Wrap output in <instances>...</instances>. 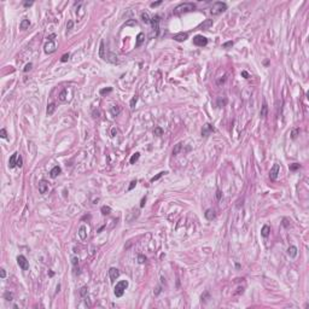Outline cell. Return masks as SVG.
Returning <instances> with one entry per match:
<instances>
[{
  "label": "cell",
  "instance_id": "cell-32",
  "mask_svg": "<svg viewBox=\"0 0 309 309\" xmlns=\"http://www.w3.org/2000/svg\"><path fill=\"white\" fill-rule=\"evenodd\" d=\"M298 134H299V129H298V128H296V129H293V131L291 132V138H292V139H296Z\"/></svg>",
  "mask_w": 309,
  "mask_h": 309
},
{
  "label": "cell",
  "instance_id": "cell-47",
  "mask_svg": "<svg viewBox=\"0 0 309 309\" xmlns=\"http://www.w3.org/2000/svg\"><path fill=\"white\" fill-rule=\"evenodd\" d=\"M86 292H87V287H86V286H85V287H82L81 290H80V293H81L82 296L86 295Z\"/></svg>",
  "mask_w": 309,
  "mask_h": 309
},
{
  "label": "cell",
  "instance_id": "cell-34",
  "mask_svg": "<svg viewBox=\"0 0 309 309\" xmlns=\"http://www.w3.org/2000/svg\"><path fill=\"white\" fill-rule=\"evenodd\" d=\"M226 104H227V99H223V100H222V99L220 98V99L217 100V106H219V108H222V106L226 105Z\"/></svg>",
  "mask_w": 309,
  "mask_h": 309
},
{
  "label": "cell",
  "instance_id": "cell-4",
  "mask_svg": "<svg viewBox=\"0 0 309 309\" xmlns=\"http://www.w3.org/2000/svg\"><path fill=\"white\" fill-rule=\"evenodd\" d=\"M193 44H194L196 46L203 47V46H206L208 39H206L205 36H203V35H196V36L193 38Z\"/></svg>",
  "mask_w": 309,
  "mask_h": 309
},
{
  "label": "cell",
  "instance_id": "cell-24",
  "mask_svg": "<svg viewBox=\"0 0 309 309\" xmlns=\"http://www.w3.org/2000/svg\"><path fill=\"white\" fill-rule=\"evenodd\" d=\"M181 149H182V144H181V143L176 144V145H175V147L173 149V155H174V156H176L179 152L181 151Z\"/></svg>",
  "mask_w": 309,
  "mask_h": 309
},
{
  "label": "cell",
  "instance_id": "cell-13",
  "mask_svg": "<svg viewBox=\"0 0 309 309\" xmlns=\"http://www.w3.org/2000/svg\"><path fill=\"white\" fill-rule=\"evenodd\" d=\"M17 161H18V153L15 152L14 155L10 157V161H9V167L10 168H15L17 165Z\"/></svg>",
  "mask_w": 309,
  "mask_h": 309
},
{
  "label": "cell",
  "instance_id": "cell-19",
  "mask_svg": "<svg viewBox=\"0 0 309 309\" xmlns=\"http://www.w3.org/2000/svg\"><path fill=\"white\" fill-rule=\"evenodd\" d=\"M269 233H270V227L267 226V225H264L261 229V235L262 237H264V238H267L268 235H269Z\"/></svg>",
  "mask_w": 309,
  "mask_h": 309
},
{
  "label": "cell",
  "instance_id": "cell-22",
  "mask_svg": "<svg viewBox=\"0 0 309 309\" xmlns=\"http://www.w3.org/2000/svg\"><path fill=\"white\" fill-rule=\"evenodd\" d=\"M29 26H30V22H29V20L24 18V20H22L21 24H20V29H22V30H26L27 28H29Z\"/></svg>",
  "mask_w": 309,
  "mask_h": 309
},
{
  "label": "cell",
  "instance_id": "cell-42",
  "mask_svg": "<svg viewBox=\"0 0 309 309\" xmlns=\"http://www.w3.org/2000/svg\"><path fill=\"white\" fill-rule=\"evenodd\" d=\"M0 137L3 138V139H6V138H7L6 131H5V129H4V128H3V129H1V131H0Z\"/></svg>",
  "mask_w": 309,
  "mask_h": 309
},
{
  "label": "cell",
  "instance_id": "cell-18",
  "mask_svg": "<svg viewBox=\"0 0 309 309\" xmlns=\"http://www.w3.org/2000/svg\"><path fill=\"white\" fill-rule=\"evenodd\" d=\"M144 40H145V36H144V34H143V33H139V34H138V36H137V42H135V47H140V46H141V44L144 42Z\"/></svg>",
  "mask_w": 309,
  "mask_h": 309
},
{
  "label": "cell",
  "instance_id": "cell-27",
  "mask_svg": "<svg viewBox=\"0 0 309 309\" xmlns=\"http://www.w3.org/2000/svg\"><path fill=\"white\" fill-rule=\"evenodd\" d=\"M100 210H102V214H103V215H109V214L111 213V208L110 206H108V205H103Z\"/></svg>",
  "mask_w": 309,
  "mask_h": 309
},
{
  "label": "cell",
  "instance_id": "cell-14",
  "mask_svg": "<svg viewBox=\"0 0 309 309\" xmlns=\"http://www.w3.org/2000/svg\"><path fill=\"white\" fill-rule=\"evenodd\" d=\"M61 173H62L61 167H59V165H56V167H53V168L51 169V172H50V176H51L52 179H55V178H57Z\"/></svg>",
  "mask_w": 309,
  "mask_h": 309
},
{
  "label": "cell",
  "instance_id": "cell-54",
  "mask_svg": "<svg viewBox=\"0 0 309 309\" xmlns=\"http://www.w3.org/2000/svg\"><path fill=\"white\" fill-rule=\"evenodd\" d=\"M216 198L221 199V191H220V190H217V191H216Z\"/></svg>",
  "mask_w": 309,
  "mask_h": 309
},
{
  "label": "cell",
  "instance_id": "cell-1",
  "mask_svg": "<svg viewBox=\"0 0 309 309\" xmlns=\"http://www.w3.org/2000/svg\"><path fill=\"white\" fill-rule=\"evenodd\" d=\"M196 9V5L193 3H182L174 9V14L175 15H181V14H186L188 11H192Z\"/></svg>",
  "mask_w": 309,
  "mask_h": 309
},
{
  "label": "cell",
  "instance_id": "cell-26",
  "mask_svg": "<svg viewBox=\"0 0 309 309\" xmlns=\"http://www.w3.org/2000/svg\"><path fill=\"white\" fill-rule=\"evenodd\" d=\"M141 20H143V22H145V23H150V22H151V18H150V16H149L147 12H143V14H141Z\"/></svg>",
  "mask_w": 309,
  "mask_h": 309
},
{
  "label": "cell",
  "instance_id": "cell-55",
  "mask_svg": "<svg viewBox=\"0 0 309 309\" xmlns=\"http://www.w3.org/2000/svg\"><path fill=\"white\" fill-rule=\"evenodd\" d=\"M241 76H244L245 79H249V74H247L246 71H241Z\"/></svg>",
  "mask_w": 309,
  "mask_h": 309
},
{
  "label": "cell",
  "instance_id": "cell-43",
  "mask_svg": "<svg viewBox=\"0 0 309 309\" xmlns=\"http://www.w3.org/2000/svg\"><path fill=\"white\" fill-rule=\"evenodd\" d=\"M135 186H137V181L134 180V181H132V182H131V185H129V187H128V191H132Z\"/></svg>",
  "mask_w": 309,
  "mask_h": 309
},
{
  "label": "cell",
  "instance_id": "cell-41",
  "mask_svg": "<svg viewBox=\"0 0 309 309\" xmlns=\"http://www.w3.org/2000/svg\"><path fill=\"white\" fill-rule=\"evenodd\" d=\"M32 67H33V64H32V63H28L27 65L24 67V69H23V71H24V73H27V71H29V70L32 69Z\"/></svg>",
  "mask_w": 309,
  "mask_h": 309
},
{
  "label": "cell",
  "instance_id": "cell-51",
  "mask_svg": "<svg viewBox=\"0 0 309 309\" xmlns=\"http://www.w3.org/2000/svg\"><path fill=\"white\" fill-rule=\"evenodd\" d=\"M22 163H23L22 158H21V157H18V161H17V167H20V168H21V167H22Z\"/></svg>",
  "mask_w": 309,
  "mask_h": 309
},
{
  "label": "cell",
  "instance_id": "cell-52",
  "mask_svg": "<svg viewBox=\"0 0 309 309\" xmlns=\"http://www.w3.org/2000/svg\"><path fill=\"white\" fill-rule=\"evenodd\" d=\"M77 263H79V258H77V257H73V264L76 266Z\"/></svg>",
  "mask_w": 309,
  "mask_h": 309
},
{
  "label": "cell",
  "instance_id": "cell-31",
  "mask_svg": "<svg viewBox=\"0 0 309 309\" xmlns=\"http://www.w3.org/2000/svg\"><path fill=\"white\" fill-rule=\"evenodd\" d=\"M137 102H138V96H134L133 98H132V100H131V109H134V106H135Z\"/></svg>",
  "mask_w": 309,
  "mask_h": 309
},
{
  "label": "cell",
  "instance_id": "cell-20",
  "mask_svg": "<svg viewBox=\"0 0 309 309\" xmlns=\"http://www.w3.org/2000/svg\"><path fill=\"white\" fill-rule=\"evenodd\" d=\"M99 56L100 58L106 61V56H105V46H104V41L100 42V47H99Z\"/></svg>",
  "mask_w": 309,
  "mask_h": 309
},
{
  "label": "cell",
  "instance_id": "cell-15",
  "mask_svg": "<svg viewBox=\"0 0 309 309\" xmlns=\"http://www.w3.org/2000/svg\"><path fill=\"white\" fill-rule=\"evenodd\" d=\"M77 233H79V237H80L82 240H85V239L87 238V227L85 226V225H82V226L79 228V232H77Z\"/></svg>",
  "mask_w": 309,
  "mask_h": 309
},
{
  "label": "cell",
  "instance_id": "cell-29",
  "mask_svg": "<svg viewBox=\"0 0 309 309\" xmlns=\"http://www.w3.org/2000/svg\"><path fill=\"white\" fill-rule=\"evenodd\" d=\"M267 111H268L267 104L263 103V105H262V109H261V116H262V117H266V116H267Z\"/></svg>",
  "mask_w": 309,
  "mask_h": 309
},
{
  "label": "cell",
  "instance_id": "cell-48",
  "mask_svg": "<svg viewBox=\"0 0 309 309\" xmlns=\"http://www.w3.org/2000/svg\"><path fill=\"white\" fill-rule=\"evenodd\" d=\"M33 4H34L33 1H26V3H24V7H30Z\"/></svg>",
  "mask_w": 309,
  "mask_h": 309
},
{
  "label": "cell",
  "instance_id": "cell-8",
  "mask_svg": "<svg viewBox=\"0 0 309 309\" xmlns=\"http://www.w3.org/2000/svg\"><path fill=\"white\" fill-rule=\"evenodd\" d=\"M159 22H161V17L158 16V15H156V16H153L151 18V23L152 24V28H153V30H155V35L158 34V30H159Z\"/></svg>",
  "mask_w": 309,
  "mask_h": 309
},
{
  "label": "cell",
  "instance_id": "cell-12",
  "mask_svg": "<svg viewBox=\"0 0 309 309\" xmlns=\"http://www.w3.org/2000/svg\"><path fill=\"white\" fill-rule=\"evenodd\" d=\"M187 38H188V34H187V33H179V34H175L174 36H173V39L178 42L185 41Z\"/></svg>",
  "mask_w": 309,
  "mask_h": 309
},
{
  "label": "cell",
  "instance_id": "cell-5",
  "mask_svg": "<svg viewBox=\"0 0 309 309\" xmlns=\"http://www.w3.org/2000/svg\"><path fill=\"white\" fill-rule=\"evenodd\" d=\"M279 172H280V165L278 164V163H275V164H273V167L270 168V170H269V179L270 180H276L278 179V175H279Z\"/></svg>",
  "mask_w": 309,
  "mask_h": 309
},
{
  "label": "cell",
  "instance_id": "cell-28",
  "mask_svg": "<svg viewBox=\"0 0 309 309\" xmlns=\"http://www.w3.org/2000/svg\"><path fill=\"white\" fill-rule=\"evenodd\" d=\"M139 157H140V153H139V152H135V153H134V155L131 157V161H129V162H131V164H134L138 159H139Z\"/></svg>",
  "mask_w": 309,
  "mask_h": 309
},
{
  "label": "cell",
  "instance_id": "cell-49",
  "mask_svg": "<svg viewBox=\"0 0 309 309\" xmlns=\"http://www.w3.org/2000/svg\"><path fill=\"white\" fill-rule=\"evenodd\" d=\"M162 4V1L159 0V1H156V3H152L151 4V7H156V6H158V5H161Z\"/></svg>",
  "mask_w": 309,
  "mask_h": 309
},
{
  "label": "cell",
  "instance_id": "cell-38",
  "mask_svg": "<svg viewBox=\"0 0 309 309\" xmlns=\"http://www.w3.org/2000/svg\"><path fill=\"white\" fill-rule=\"evenodd\" d=\"M69 57H70V55L69 53H65V55H63L62 56V58H61V61H62L63 63H65V62H68V59H69Z\"/></svg>",
  "mask_w": 309,
  "mask_h": 309
},
{
  "label": "cell",
  "instance_id": "cell-36",
  "mask_svg": "<svg viewBox=\"0 0 309 309\" xmlns=\"http://www.w3.org/2000/svg\"><path fill=\"white\" fill-rule=\"evenodd\" d=\"M4 297H5V299L6 301H12V293L11 292H5V295H4Z\"/></svg>",
  "mask_w": 309,
  "mask_h": 309
},
{
  "label": "cell",
  "instance_id": "cell-53",
  "mask_svg": "<svg viewBox=\"0 0 309 309\" xmlns=\"http://www.w3.org/2000/svg\"><path fill=\"white\" fill-rule=\"evenodd\" d=\"M145 202H146V197H143V199H141V203H140V206H141V208L145 205Z\"/></svg>",
  "mask_w": 309,
  "mask_h": 309
},
{
  "label": "cell",
  "instance_id": "cell-3",
  "mask_svg": "<svg viewBox=\"0 0 309 309\" xmlns=\"http://www.w3.org/2000/svg\"><path fill=\"white\" fill-rule=\"evenodd\" d=\"M127 287H128V281H127V280H121V281H118L116 284V286H115V290H114L115 296H116V297H122Z\"/></svg>",
  "mask_w": 309,
  "mask_h": 309
},
{
  "label": "cell",
  "instance_id": "cell-11",
  "mask_svg": "<svg viewBox=\"0 0 309 309\" xmlns=\"http://www.w3.org/2000/svg\"><path fill=\"white\" fill-rule=\"evenodd\" d=\"M38 187H39V192L41 193V194H45L48 191V182L45 181V180H41V181H39Z\"/></svg>",
  "mask_w": 309,
  "mask_h": 309
},
{
  "label": "cell",
  "instance_id": "cell-2",
  "mask_svg": "<svg viewBox=\"0 0 309 309\" xmlns=\"http://www.w3.org/2000/svg\"><path fill=\"white\" fill-rule=\"evenodd\" d=\"M227 10V5L226 3H222V1H216L214 3L211 7H210V14L213 16H219L222 12H225Z\"/></svg>",
  "mask_w": 309,
  "mask_h": 309
},
{
  "label": "cell",
  "instance_id": "cell-35",
  "mask_svg": "<svg viewBox=\"0 0 309 309\" xmlns=\"http://www.w3.org/2000/svg\"><path fill=\"white\" fill-rule=\"evenodd\" d=\"M153 133H155V135H162V134H163V129L159 128V127H156L155 131H153Z\"/></svg>",
  "mask_w": 309,
  "mask_h": 309
},
{
  "label": "cell",
  "instance_id": "cell-7",
  "mask_svg": "<svg viewBox=\"0 0 309 309\" xmlns=\"http://www.w3.org/2000/svg\"><path fill=\"white\" fill-rule=\"evenodd\" d=\"M17 263H18L20 268H22L23 270H28V269H29V262L27 261V258H26L24 256L20 255V256L17 257Z\"/></svg>",
  "mask_w": 309,
  "mask_h": 309
},
{
  "label": "cell",
  "instance_id": "cell-33",
  "mask_svg": "<svg viewBox=\"0 0 309 309\" xmlns=\"http://www.w3.org/2000/svg\"><path fill=\"white\" fill-rule=\"evenodd\" d=\"M120 110H121V109H120L118 106H117V108H112V109H111V115H112V116H117L118 112H120Z\"/></svg>",
  "mask_w": 309,
  "mask_h": 309
},
{
  "label": "cell",
  "instance_id": "cell-17",
  "mask_svg": "<svg viewBox=\"0 0 309 309\" xmlns=\"http://www.w3.org/2000/svg\"><path fill=\"white\" fill-rule=\"evenodd\" d=\"M287 254L290 257H292V258H295L296 256H297V247L293 246V245H291V246L287 249Z\"/></svg>",
  "mask_w": 309,
  "mask_h": 309
},
{
  "label": "cell",
  "instance_id": "cell-6",
  "mask_svg": "<svg viewBox=\"0 0 309 309\" xmlns=\"http://www.w3.org/2000/svg\"><path fill=\"white\" fill-rule=\"evenodd\" d=\"M214 132H215V128H214L213 126L210 123H205L203 126V128H202V137H204V138L209 137Z\"/></svg>",
  "mask_w": 309,
  "mask_h": 309
},
{
  "label": "cell",
  "instance_id": "cell-16",
  "mask_svg": "<svg viewBox=\"0 0 309 309\" xmlns=\"http://www.w3.org/2000/svg\"><path fill=\"white\" fill-rule=\"evenodd\" d=\"M204 215H205L206 220H209V221H213L214 219L216 217V213H215V210H214V209H208Z\"/></svg>",
  "mask_w": 309,
  "mask_h": 309
},
{
  "label": "cell",
  "instance_id": "cell-9",
  "mask_svg": "<svg viewBox=\"0 0 309 309\" xmlns=\"http://www.w3.org/2000/svg\"><path fill=\"white\" fill-rule=\"evenodd\" d=\"M44 48H45V52L46 53H48V55H51V53H53L56 51V44L55 41H48L45 44V46H44Z\"/></svg>",
  "mask_w": 309,
  "mask_h": 309
},
{
  "label": "cell",
  "instance_id": "cell-21",
  "mask_svg": "<svg viewBox=\"0 0 309 309\" xmlns=\"http://www.w3.org/2000/svg\"><path fill=\"white\" fill-rule=\"evenodd\" d=\"M211 26H213V20H206L199 26V28L200 29H209Z\"/></svg>",
  "mask_w": 309,
  "mask_h": 309
},
{
  "label": "cell",
  "instance_id": "cell-23",
  "mask_svg": "<svg viewBox=\"0 0 309 309\" xmlns=\"http://www.w3.org/2000/svg\"><path fill=\"white\" fill-rule=\"evenodd\" d=\"M56 110V104L55 103H51L47 105V110H46V112H47V115H52L53 112H55Z\"/></svg>",
  "mask_w": 309,
  "mask_h": 309
},
{
  "label": "cell",
  "instance_id": "cell-25",
  "mask_svg": "<svg viewBox=\"0 0 309 309\" xmlns=\"http://www.w3.org/2000/svg\"><path fill=\"white\" fill-rule=\"evenodd\" d=\"M67 94H68V91H67V89L64 88V89H63V91H62V92L59 93V96H58V98H59V100H62V102H64V100H67Z\"/></svg>",
  "mask_w": 309,
  "mask_h": 309
},
{
  "label": "cell",
  "instance_id": "cell-50",
  "mask_svg": "<svg viewBox=\"0 0 309 309\" xmlns=\"http://www.w3.org/2000/svg\"><path fill=\"white\" fill-rule=\"evenodd\" d=\"M55 38H56V34H51L47 39H48V41H53V40H55Z\"/></svg>",
  "mask_w": 309,
  "mask_h": 309
},
{
  "label": "cell",
  "instance_id": "cell-10",
  "mask_svg": "<svg viewBox=\"0 0 309 309\" xmlns=\"http://www.w3.org/2000/svg\"><path fill=\"white\" fill-rule=\"evenodd\" d=\"M109 275H110V280L111 282H114L115 280H116L117 278L120 276V270L117 269V268H114L111 267L110 269H109Z\"/></svg>",
  "mask_w": 309,
  "mask_h": 309
},
{
  "label": "cell",
  "instance_id": "cell-44",
  "mask_svg": "<svg viewBox=\"0 0 309 309\" xmlns=\"http://www.w3.org/2000/svg\"><path fill=\"white\" fill-rule=\"evenodd\" d=\"M299 168V164H297V163H293V164L290 165V169L291 170H296V169H298Z\"/></svg>",
  "mask_w": 309,
  "mask_h": 309
},
{
  "label": "cell",
  "instance_id": "cell-39",
  "mask_svg": "<svg viewBox=\"0 0 309 309\" xmlns=\"http://www.w3.org/2000/svg\"><path fill=\"white\" fill-rule=\"evenodd\" d=\"M145 261H146V257H145V256H143V255H139V256H138V262H139V263H144Z\"/></svg>",
  "mask_w": 309,
  "mask_h": 309
},
{
  "label": "cell",
  "instance_id": "cell-37",
  "mask_svg": "<svg viewBox=\"0 0 309 309\" xmlns=\"http://www.w3.org/2000/svg\"><path fill=\"white\" fill-rule=\"evenodd\" d=\"M233 46V41H227L225 44H222V47L223 48H228V47H232Z\"/></svg>",
  "mask_w": 309,
  "mask_h": 309
},
{
  "label": "cell",
  "instance_id": "cell-40",
  "mask_svg": "<svg viewBox=\"0 0 309 309\" xmlns=\"http://www.w3.org/2000/svg\"><path fill=\"white\" fill-rule=\"evenodd\" d=\"M112 91V88L111 87H108V88H103L100 89V94H105V93H109V92H111Z\"/></svg>",
  "mask_w": 309,
  "mask_h": 309
},
{
  "label": "cell",
  "instance_id": "cell-30",
  "mask_svg": "<svg viewBox=\"0 0 309 309\" xmlns=\"http://www.w3.org/2000/svg\"><path fill=\"white\" fill-rule=\"evenodd\" d=\"M165 174H168V173H167V172H161L159 174H157L156 176H153V178L151 179V182H155L156 180H158L159 178H162V176H163V175H165Z\"/></svg>",
  "mask_w": 309,
  "mask_h": 309
},
{
  "label": "cell",
  "instance_id": "cell-45",
  "mask_svg": "<svg viewBox=\"0 0 309 309\" xmlns=\"http://www.w3.org/2000/svg\"><path fill=\"white\" fill-rule=\"evenodd\" d=\"M73 26H74V22L69 21L68 24H67V29H68V30H71V29H73Z\"/></svg>",
  "mask_w": 309,
  "mask_h": 309
},
{
  "label": "cell",
  "instance_id": "cell-46",
  "mask_svg": "<svg viewBox=\"0 0 309 309\" xmlns=\"http://www.w3.org/2000/svg\"><path fill=\"white\" fill-rule=\"evenodd\" d=\"M0 275H1V278H3V279L6 276V272H5V269H4V268H1V269H0Z\"/></svg>",
  "mask_w": 309,
  "mask_h": 309
}]
</instances>
